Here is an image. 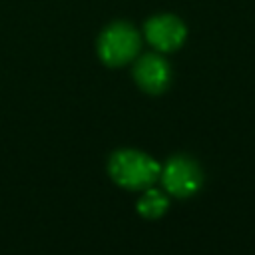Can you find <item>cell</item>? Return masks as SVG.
Listing matches in <instances>:
<instances>
[{
	"instance_id": "obj_3",
	"label": "cell",
	"mask_w": 255,
	"mask_h": 255,
	"mask_svg": "<svg viewBox=\"0 0 255 255\" xmlns=\"http://www.w3.org/2000/svg\"><path fill=\"white\" fill-rule=\"evenodd\" d=\"M161 185L175 197H191L203 183V171L199 163L189 155H173L161 167Z\"/></svg>"
},
{
	"instance_id": "obj_1",
	"label": "cell",
	"mask_w": 255,
	"mask_h": 255,
	"mask_svg": "<svg viewBox=\"0 0 255 255\" xmlns=\"http://www.w3.org/2000/svg\"><path fill=\"white\" fill-rule=\"evenodd\" d=\"M108 173L120 187L143 191L159 179L161 167L151 155L139 149H118L110 155Z\"/></svg>"
},
{
	"instance_id": "obj_6",
	"label": "cell",
	"mask_w": 255,
	"mask_h": 255,
	"mask_svg": "<svg viewBox=\"0 0 255 255\" xmlns=\"http://www.w3.org/2000/svg\"><path fill=\"white\" fill-rule=\"evenodd\" d=\"M169 207V201L165 197L163 191L159 189H153V187H147L141 197L137 199V213L145 219H157L161 217Z\"/></svg>"
},
{
	"instance_id": "obj_2",
	"label": "cell",
	"mask_w": 255,
	"mask_h": 255,
	"mask_svg": "<svg viewBox=\"0 0 255 255\" xmlns=\"http://www.w3.org/2000/svg\"><path fill=\"white\" fill-rule=\"evenodd\" d=\"M141 48V34L129 22L108 24L96 42L98 58L110 68H122L135 60Z\"/></svg>"
},
{
	"instance_id": "obj_5",
	"label": "cell",
	"mask_w": 255,
	"mask_h": 255,
	"mask_svg": "<svg viewBox=\"0 0 255 255\" xmlns=\"http://www.w3.org/2000/svg\"><path fill=\"white\" fill-rule=\"evenodd\" d=\"M133 80L141 92L149 96H159L171 84V68L163 56L143 54L133 66Z\"/></svg>"
},
{
	"instance_id": "obj_4",
	"label": "cell",
	"mask_w": 255,
	"mask_h": 255,
	"mask_svg": "<svg viewBox=\"0 0 255 255\" xmlns=\"http://www.w3.org/2000/svg\"><path fill=\"white\" fill-rule=\"evenodd\" d=\"M143 38L157 52H175L187 38V26L175 14H155L143 24Z\"/></svg>"
}]
</instances>
